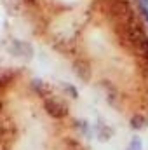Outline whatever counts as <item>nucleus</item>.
Instances as JSON below:
<instances>
[{"instance_id":"obj_1","label":"nucleus","mask_w":148,"mask_h":150,"mask_svg":"<svg viewBox=\"0 0 148 150\" xmlns=\"http://www.w3.org/2000/svg\"><path fill=\"white\" fill-rule=\"evenodd\" d=\"M115 33L127 51H131L141 63H148V33L138 18L127 25L115 26Z\"/></svg>"},{"instance_id":"obj_2","label":"nucleus","mask_w":148,"mask_h":150,"mask_svg":"<svg viewBox=\"0 0 148 150\" xmlns=\"http://www.w3.org/2000/svg\"><path fill=\"white\" fill-rule=\"evenodd\" d=\"M105 11H106L108 18L113 21L115 26L127 25V23L136 19V14H134L129 0H106Z\"/></svg>"},{"instance_id":"obj_3","label":"nucleus","mask_w":148,"mask_h":150,"mask_svg":"<svg viewBox=\"0 0 148 150\" xmlns=\"http://www.w3.org/2000/svg\"><path fill=\"white\" fill-rule=\"evenodd\" d=\"M44 110L45 113L51 117V119H56V120H61L65 117H68L70 113V107L66 103V100L56 96V94H51L47 98H44Z\"/></svg>"},{"instance_id":"obj_4","label":"nucleus","mask_w":148,"mask_h":150,"mask_svg":"<svg viewBox=\"0 0 148 150\" xmlns=\"http://www.w3.org/2000/svg\"><path fill=\"white\" fill-rule=\"evenodd\" d=\"M9 52L14 54L16 58H23V59H32L33 58V47L19 38H12L9 44Z\"/></svg>"},{"instance_id":"obj_5","label":"nucleus","mask_w":148,"mask_h":150,"mask_svg":"<svg viewBox=\"0 0 148 150\" xmlns=\"http://www.w3.org/2000/svg\"><path fill=\"white\" fill-rule=\"evenodd\" d=\"M16 134V126L7 115H0V147L7 145Z\"/></svg>"},{"instance_id":"obj_6","label":"nucleus","mask_w":148,"mask_h":150,"mask_svg":"<svg viewBox=\"0 0 148 150\" xmlns=\"http://www.w3.org/2000/svg\"><path fill=\"white\" fill-rule=\"evenodd\" d=\"M72 68H73L75 75L80 79V80H84V82H89L91 80V75H92V68H91V63L87 61V59H75L73 63H72Z\"/></svg>"},{"instance_id":"obj_7","label":"nucleus","mask_w":148,"mask_h":150,"mask_svg":"<svg viewBox=\"0 0 148 150\" xmlns=\"http://www.w3.org/2000/svg\"><path fill=\"white\" fill-rule=\"evenodd\" d=\"M96 136H98L99 142H108L111 136H113V129H111L105 120L99 119V120L96 122Z\"/></svg>"},{"instance_id":"obj_8","label":"nucleus","mask_w":148,"mask_h":150,"mask_svg":"<svg viewBox=\"0 0 148 150\" xmlns=\"http://www.w3.org/2000/svg\"><path fill=\"white\" fill-rule=\"evenodd\" d=\"M32 89L37 93L38 96H42V98H47V96H51V93H52L51 86H49L45 80H42V79H33V80H32Z\"/></svg>"},{"instance_id":"obj_9","label":"nucleus","mask_w":148,"mask_h":150,"mask_svg":"<svg viewBox=\"0 0 148 150\" xmlns=\"http://www.w3.org/2000/svg\"><path fill=\"white\" fill-rule=\"evenodd\" d=\"M129 126L132 131H143L148 127V117H145L143 113H134L129 120Z\"/></svg>"},{"instance_id":"obj_10","label":"nucleus","mask_w":148,"mask_h":150,"mask_svg":"<svg viewBox=\"0 0 148 150\" xmlns=\"http://www.w3.org/2000/svg\"><path fill=\"white\" fill-rule=\"evenodd\" d=\"M75 127H77L78 133H82L85 138H91V136H92V133H91V126H89L87 120H82V119L75 120Z\"/></svg>"},{"instance_id":"obj_11","label":"nucleus","mask_w":148,"mask_h":150,"mask_svg":"<svg viewBox=\"0 0 148 150\" xmlns=\"http://www.w3.org/2000/svg\"><path fill=\"white\" fill-rule=\"evenodd\" d=\"M65 150H85V149H84V145H82L78 140H75V138H66V140H65Z\"/></svg>"},{"instance_id":"obj_12","label":"nucleus","mask_w":148,"mask_h":150,"mask_svg":"<svg viewBox=\"0 0 148 150\" xmlns=\"http://www.w3.org/2000/svg\"><path fill=\"white\" fill-rule=\"evenodd\" d=\"M12 79H14V74H12V72L0 74V91H2V89H5V87L12 82Z\"/></svg>"},{"instance_id":"obj_13","label":"nucleus","mask_w":148,"mask_h":150,"mask_svg":"<svg viewBox=\"0 0 148 150\" xmlns=\"http://www.w3.org/2000/svg\"><path fill=\"white\" fill-rule=\"evenodd\" d=\"M125 150H143V142H141V138H140V136H132Z\"/></svg>"},{"instance_id":"obj_14","label":"nucleus","mask_w":148,"mask_h":150,"mask_svg":"<svg viewBox=\"0 0 148 150\" xmlns=\"http://www.w3.org/2000/svg\"><path fill=\"white\" fill-rule=\"evenodd\" d=\"M138 4V11H140V18L145 21V25L148 26V5L141 4V2H136Z\"/></svg>"},{"instance_id":"obj_15","label":"nucleus","mask_w":148,"mask_h":150,"mask_svg":"<svg viewBox=\"0 0 148 150\" xmlns=\"http://www.w3.org/2000/svg\"><path fill=\"white\" fill-rule=\"evenodd\" d=\"M63 87H65V93H66V94H70V96H72L73 100H77V98H78V93H77L75 86L68 84V82H63Z\"/></svg>"},{"instance_id":"obj_16","label":"nucleus","mask_w":148,"mask_h":150,"mask_svg":"<svg viewBox=\"0 0 148 150\" xmlns=\"http://www.w3.org/2000/svg\"><path fill=\"white\" fill-rule=\"evenodd\" d=\"M23 2V5H26V7H32V9H35L40 5V0H21Z\"/></svg>"},{"instance_id":"obj_17","label":"nucleus","mask_w":148,"mask_h":150,"mask_svg":"<svg viewBox=\"0 0 148 150\" xmlns=\"http://www.w3.org/2000/svg\"><path fill=\"white\" fill-rule=\"evenodd\" d=\"M143 65V70H145V75H147V80H148V63H141Z\"/></svg>"},{"instance_id":"obj_18","label":"nucleus","mask_w":148,"mask_h":150,"mask_svg":"<svg viewBox=\"0 0 148 150\" xmlns=\"http://www.w3.org/2000/svg\"><path fill=\"white\" fill-rule=\"evenodd\" d=\"M0 115H4V100L0 96Z\"/></svg>"},{"instance_id":"obj_19","label":"nucleus","mask_w":148,"mask_h":150,"mask_svg":"<svg viewBox=\"0 0 148 150\" xmlns=\"http://www.w3.org/2000/svg\"><path fill=\"white\" fill-rule=\"evenodd\" d=\"M136 2H141V4H145V5H148V0H136Z\"/></svg>"}]
</instances>
